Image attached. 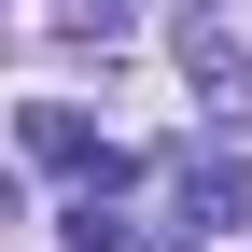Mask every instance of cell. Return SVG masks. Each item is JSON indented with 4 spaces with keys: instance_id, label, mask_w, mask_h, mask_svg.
<instances>
[{
    "instance_id": "7a4b0ae2",
    "label": "cell",
    "mask_w": 252,
    "mask_h": 252,
    "mask_svg": "<svg viewBox=\"0 0 252 252\" xmlns=\"http://www.w3.org/2000/svg\"><path fill=\"white\" fill-rule=\"evenodd\" d=\"M182 196H196V210H224V224H238V210H252V182H238V168H210V154H182Z\"/></svg>"
},
{
    "instance_id": "6da1fadb",
    "label": "cell",
    "mask_w": 252,
    "mask_h": 252,
    "mask_svg": "<svg viewBox=\"0 0 252 252\" xmlns=\"http://www.w3.org/2000/svg\"><path fill=\"white\" fill-rule=\"evenodd\" d=\"M28 154H42V168H98V182H112V154H98V126H84V112H28Z\"/></svg>"
}]
</instances>
